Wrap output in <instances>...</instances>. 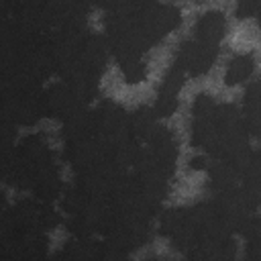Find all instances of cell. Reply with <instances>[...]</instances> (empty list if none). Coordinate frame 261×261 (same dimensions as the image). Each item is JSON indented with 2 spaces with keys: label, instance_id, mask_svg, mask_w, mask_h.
<instances>
[{
  "label": "cell",
  "instance_id": "4",
  "mask_svg": "<svg viewBox=\"0 0 261 261\" xmlns=\"http://www.w3.org/2000/svg\"><path fill=\"white\" fill-rule=\"evenodd\" d=\"M255 69V59L251 53H245V55H239L234 57L230 63H228V69H226V75H224V82L226 86H237L241 82H245Z\"/></svg>",
  "mask_w": 261,
  "mask_h": 261
},
{
  "label": "cell",
  "instance_id": "1",
  "mask_svg": "<svg viewBox=\"0 0 261 261\" xmlns=\"http://www.w3.org/2000/svg\"><path fill=\"white\" fill-rule=\"evenodd\" d=\"M216 59V45L204 43V41H190L181 47L177 61L184 65V69L192 75H200L206 73L210 69V65Z\"/></svg>",
  "mask_w": 261,
  "mask_h": 261
},
{
  "label": "cell",
  "instance_id": "2",
  "mask_svg": "<svg viewBox=\"0 0 261 261\" xmlns=\"http://www.w3.org/2000/svg\"><path fill=\"white\" fill-rule=\"evenodd\" d=\"M245 128L253 137L261 139V82L251 86L245 96Z\"/></svg>",
  "mask_w": 261,
  "mask_h": 261
},
{
  "label": "cell",
  "instance_id": "6",
  "mask_svg": "<svg viewBox=\"0 0 261 261\" xmlns=\"http://www.w3.org/2000/svg\"><path fill=\"white\" fill-rule=\"evenodd\" d=\"M259 10H261V0H237L239 18H249L253 14H259Z\"/></svg>",
  "mask_w": 261,
  "mask_h": 261
},
{
  "label": "cell",
  "instance_id": "3",
  "mask_svg": "<svg viewBox=\"0 0 261 261\" xmlns=\"http://www.w3.org/2000/svg\"><path fill=\"white\" fill-rule=\"evenodd\" d=\"M196 39L216 45L224 35V16L220 12H206L196 24Z\"/></svg>",
  "mask_w": 261,
  "mask_h": 261
},
{
  "label": "cell",
  "instance_id": "5",
  "mask_svg": "<svg viewBox=\"0 0 261 261\" xmlns=\"http://www.w3.org/2000/svg\"><path fill=\"white\" fill-rule=\"evenodd\" d=\"M120 67L124 71L126 82H130V84H137V82H141L145 77V67H143V63H141L139 57L137 59H124V61H120Z\"/></svg>",
  "mask_w": 261,
  "mask_h": 261
},
{
  "label": "cell",
  "instance_id": "7",
  "mask_svg": "<svg viewBox=\"0 0 261 261\" xmlns=\"http://www.w3.org/2000/svg\"><path fill=\"white\" fill-rule=\"evenodd\" d=\"M190 167H192V169H202V167H206V165H204V157H194V159L190 161Z\"/></svg>",
  "mask_w": 261,
  "mask_h": 261
}]
</instances>
